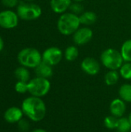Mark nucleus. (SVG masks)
Instances as JSON below:
<instances>
[{
    "label": "nucleus",
    "instance_id": "2",
    "mask_svg": "<svg viewBox=\"0 0 131 132\" xmlns=\"http://www.w3.org/2000/svg\"><path fill=\"white\" fill-rule=\"evenodd\" d=\"M79 15L72 12H64L61 14L57 21V29L64 36L73 35L80 26Z\"/></svg>",
    "mask_w": 131,
    "mask_h": 132
},
{
    "label": "nucleus",
    "instance_id": "11",
    "mask_svg": "<svg viewBox=\"0 0 131 132\" xmlns=\"http://www.w3.org/2000/svg\"><path fill=\"white\" fill-rule=\"evenodd\" d=\"M22 115H23L22 110L16 107H12L9 108L8 110H6L4 114V118L7 122L12 124V123L19 122L22 119Z\"/></svg>",
    "mask_w": 131,
    "mask_h": 132
},
{
    "label": "nucleus",
    "instance_id": "1",
    "mask_svg": "<svg viewBox=\"0 0 131 132\" xmlns=\"http://www.w3.org/2000/svg\"><path fill=\"white\" fill-rule=\"evenodd\" d=\"M22 110L30 120L33 121H42L46 115V108L40 97H29L25 99L22 104Z\"/></svg>",
    "mask_w": 131,
    "mask_h": 132
},
{
    "label": "nucleus",
    "instance_id": "19",
    "mask_svg": "<svg viewBox=\"0 0 131 132\" xmlns=\"http://www.w3.org/2000/svg\"><path fill=\"white\" fill-rule=\"evenodd\" d=\"M78 56H79V50H78L77 47L75 46H68L64 52L65 59L69 62L74 61L75 60L77 59Z\"/></svg>",
    "mask_w": 131,
    "mask_h": 132
},
{
    "label": "nucleus",
    "instance_id": "16",
    "mask_svg": "<svg viewBox=\"0 0 131 132\" xmlns=\"http://www.w3.org/2000/svg\"><path fill=\"white\" fill-rule=\"evenodd\" d=\"M120 52L124 62H131V39L126 40L122 44Z\"/></svg>",
    "mask_w": 131,
    "mask_h": 132
},
{
    "label": "nucleus",
    "instance_id": "25",
    "mask_svg": "<svg viewBox=\"0 0 131 132\" xmlns=\"http://www.w3.org/2000/svg\"><path fill=\"white\" fill-rule=\"evenodd\" d=\"M15 90L19 94H25L28 91V83L23 81H18L15 84Z\"/></svg>",
    "mask_w": 131,
    "mask_h": 132
},
{
    "label": "nucleus",
    "instance_id": "12",
    "mask_svg": "<svg viewBox=\"0 0 131 132\" xmlns=\"http://www.w3.org/2000/svg\"><path fill=\"white\" fill-rule=\"evenodd\" d=\"M110 111L112 115L122 118L126 111V104L122 99H114L110 105Z\"/></svg>",
    "mask_w": 131,
    "mask_h": 132
},
{
    "label": "nucleus",
    "instance_id": "26",
    "mask_svg": "<svg viewBox=\"0 0 131 132\" xmlns=\"http://www.w3.org/2000/svg\"><path fill=\"white\" fill-rule=\"evenodd\" d=\"M19 128L21 131H28V129L29 128V124L27 122L26 120H23V119H21L19 121Z\"/></svg>",
    "mask_w": 131,
    "mask_h": 132
},
{
    "label": "nucleus",
    "instance_id": "22",
    "mask_svg": "<svg viewBox=\"0 0 131 132\" xmlns=\"http://www.w3.org/2000/svg\"><path fill=\"white\" fill-rule=\"evenodd\" d=\"M120 75L125 80H131V62H125L120 68Z\"/></svg>",
    "mask_w": 131,
    "mask_h": 132
},
{
    "label": "nucleus",
    "instance_id": "20",
    "mask_svg": "<svg viewBox=\"0 0 131 132\" xmlns=\"http://www.w3.org/2000/svg\"><path fill=\"white\" fill-rule=\"evenodd\" d=\"M15 76L19 80V81H23L28 83L30 77V73L29 71L25 67H22L17 68L15 70Z\"/></svg>",
    "mask_w": 131,
    "mask_h": 132
},
{
    "label": "nucleus",
    "instance_id": "15",
    "mask_svg": "<svg viewBox=\"0 0 131 132\" xmlns=\"http://www.w3.org/2000/svg\"><path fill=\"white\" fill-rule=\"evenodd\" d=\"M80 24L84 25L86 26H91L97 22V16L95 12L92 11H86L83 12L81 15H79Z\"/></svg>",
    "mask_w": 131,
    "mask_h": 132
},
{
    "label": "nucleus",
    "instance_id": "31",
    "mask_svg": "<svg viewBox=\"0 0 131 132\" xmlns=\"http://www.w3.org/2000/svg\"><path fill=\"white\" fill-rule=\"evenodd\" d=\"M128 119H129V121H130V123H131V112H130V114H129V117H128Z\"/></svg>",
    "mask_w": 131,
    "mask_h": 132
},
{
    "label": "nucleus",
    "instance_id": "32",
    "mask_svg": "<svg viewBox=\"0 0 131 132\" xmlns=\"http://www.w3.org/2000/svg\"><path fill=\"white\" fill-rule=\"evenodd\" d=\"M27 1H32V0H27Z\"/></svg>",
    "mask_w": 131,
    "mask_h": 132
},
{
    "label": "nucleus",
    "instance_id": "27",
    "mask_svg": "<svg viewBox=\"0 0 131 132\" xmlns=\"http://www.w3.org/2000/svg\"><path fill=\"white\" fill-rule=\"evenodd\" d=\"M2 3L6 7L13 8L17 5L18 0H2Z\"/></svg>",
    "mask_w": 131,
    "mask_h": 132
},
{
    "label": "nucleus",
    "instance_id": "23",
    "mask_svg": "<svg viewBox=\"0 0 131 132\" xmlns=\"http://www.w3.org/2000/svg\"><path fill=\"white\" fill-rule=\"evenodd\" d=\"M119 123V118L110 115L104 119V125L108 129H117Z\"/></svg>",
    "mask_w": 131,
    "mask_h": 132
},
{
    "label": "nucleus",
    "instance_id": "8",
    "mask_svg": "<svg viewBox=\"0 0 131 132\" xmlns=\"http://www.w3.org/2000/svg\"><path fill=\"white\" fill-rule=\"evenodd\" d=\"M93 31L87 26L80 27L73 34V40L78 46H83L88 43L93 38Z\"/></svg>",
    "mask_w": 131,
    "mask_h": 132
},
{
    "label": "nucleus",
    "instance_id": "7",
    "mask_svg": "<svg viewBox=\"0 0 131 132\" xmlns=\"http://www.w3.org/2000/svg\"><path fill=\"white\" fill-rule=\"evenodd\" d=\"M63 59L62 50L56 46L47 48L42 54V60L50 66H55L60 63Z\"/></svg>",
    "mask_w": 131,
    "mask_h": 132
},
{
    "label": "nucleus",
    "instance_id": "29",
    "mask_svg": "<svg viewBox=\"0 0 131 132\" xmlns=\"http://www.w3.org/2000/svg\"><path fill=\"white\" fill-rule=\"evenodd\" d=\"M32 132H47L46 130H44V129H36V130H34Z\"/></svg>",
    "mask_w": 131,
    "mask_h": 132
},
{
    "label": "nucleus",
    "instance_id": "21",
    "mask_svg": "<svg viewBox=\"0 0 131 132\" xmlns=\"http://www.w3.org/2000/svg\"><path fill=\"white\" fill-rule=\"evenodd\" d=\"M117 130L118 132H130L131 123L128 118H120L119 119Z\"/></svg>",
    "mask_w": 131,
    "mask_h": 132
},
{
    "label": "nucleus",
    "instance_id": "17",
    "mask_svg": "<svg viewBox=\"0 0 131 132\" xmlns=\"http://www.w3.org/2000/svg\"><path fill=\"white\" fill-rule=\"evenodd\" d=\"M119 78H120V73L117 72V70H110L106 73L104 77V80L107 85L113 86L118 82Z\"/></svg>",
    "mask_w": 131,
    "mask_h": 132
},
{
    "label": "nucleus",
    "instance_id": "33",
    "mask_svg": "<svg viewBox=\"0 0 131 132\" xmlns=\"http://www.w3.org/2000/svg\"><path fill=\"white\" fill-rule=\"evenodd\" d=\"M130 132H131V131H130Z\"/></svg>",
    "mask_w": 131,
    "mask_h": 132
},
{
    "label": "nucleus",
    "instance_id": "5",
    "mask_svg": "<svg viewBox=\"0 0 131 132\" xmlns=\"http://www.w3.org/2000/svg\"><path fill=\"white\" fill-rule=\"evenodd\" d=\"M51 87L48 79L43 77H36L28 82V91L34 97H41L46 95Z\"/></svg>",
    "mask_w": 131,
    "mask_h": 132
},
{
    "label": "nucleus",
    "instance_id": "18",
    "mask_svg": "<svg viewBox=\"0 0 131 132\" xmlns=\"http://www.w3.org/2000/svg\"><path fill=\"white\" fill-rule=\"evenodd\" d=\"M120 99L125 102H131V85L129 84H123L119 90Z\"/></svg>",
    "mask_w": 131,
    "mask_h": 132
},
{
    "label": "nucleus",
    "instance_id": "24",
    "mask_svg": "<svg viewBox=\"0 0 131 132\" xmlns=\"http://www.w3.org/2000/svg\"><path fill=\"white\" fill-rule=\"evenodd\" d=\"M69 9L70 10V12L76 14L77 15H80L83 12V6L80 4V2H75L74 3H72Z\"/></svg>",
    "mask_w": 131,
    "mask_h": 132
},
{
    "label": "nucleus",
    "instance_id": "28",
    "mask_svg": "<svg viewBox=\"0 0 131 132\" xmlns=\"http://www.w3.org/2000/svg\"><path fill=\"white\" fill-rule=\"evenodd\" d=\"M3 47H4V42L2 37L0 36V52L3 50Z\"/></svg>",
    "mask_w": 131,
    "mask_h": 132
},
{
    "label": "nucleus",
    "instance_id": "6",
    "mask_svg": "<svg viewBox=\"0 0 131 132\" xmlns=\"http://www.w3.org/2000/svg\"><path fill=\"white\" fill-rule=\"evenodd\" d=\"M17 15L23 20H34L42 15V9L35 3H20L17 7Z\"/></svg>",
    "mask_w": 131,
    "mask_h": 132
},
{
    "label": "nucleus",
    "instance_id": "3",
    "mask_svg": "<svg viewBox=\"0 0 131 132\" xmlns=\"http://www.w3.org/2000/svg\"><path fill=\"white\" fill-rule=\"evenodd\" d=\"M100 61L110 70H120L124 62L120 52L113 48H108L101 53Z\"/></svg>",
    "mask_w": 131,
    "mask_h": 132
},
{
    "label": "nucleus",
    "instance_id": "10",
    "mask_svg": "<svg viewBox=\"0 0 131 132\" xmlns=\"http://www.w3.org/2000/svg\"><path fill=\"white\" fill-rule=\"evenodd\" d=\"M81 69L88 75H97L100 70L99 62L93 57H86L81 63Z\"/></svg>",
    "mask_w": 131,
    "mask_h": 132
},
{
    "label": "nucleus",
    "instance_id": "14",
    "mask_svg": "<svg viewBox=\"0 0 131 132\" xmlns=\"http://www.w3.org/2000/svg\"><path fill=\"white\" fill-rule=\"evenodd\" d=\"M35 72L37 77H43V78H49L53 74V70L52 68V66L47 64L46 63L42 62L35 68Z\"/></svg>",
    "mask_w": 131,
    "mask_h": 132
},
{
    "label": "nucleus",
    "instance_id": "4",
    "mask_svg": "<svg viewBox=\"0 0 131 132\" xmlns=\"http://www.w3.org/2000/svg\"><path fill=\"white\" fill-rule=\"evenodd\" d=\"M18 60L25 67L36 68L42 62V55L35 48H25L18 54Z\"/></svg>",
    "mask_w": 131,
    "mask_h": 132
},
{
    "label": "nucleus",
    "instance_id": "9",
    "mask_svg": "<svg viewBox=\"0 0 131 132\" xmlns=\"http://www.w3.org/2000/svg\"><path fill=\"white\" fill-rule=\"evenodd\" d=\"M19 22L18 15L11 10H5L0 12V26L4 29H12L17 26Z\"/></svg>",
    "mask_w": 131,
    "mask_h": 132
},
{
    "label": "nucleus",
    "instance_id": "13",
    "mask_svg": "<svg viewBox=\"0 0 131 132\" xmlns=\"http://www.w3.org/2000/svg\"><path fill=\"white\" fill-rule=\"evenodd\" d=\"M72 4V0H50V7L52 10L57 14L66 12Z\"/></svg>",
    "mask_w": 131,
    "mask_h": 132
},
{
    "label": "nucleus",
    "instance_id": "30",
    "mask_svg": "<svg viewBox=\"0 0 131 132\" xmlns=\"http://www.w3.org/2000/svg\"><path fill=\"white\" fill-rule=\"evenodd\" d=\"M73 1L76 2H83L85 0H73Z\"/></svg>",
    "mask_w": 131,
    "mask_h": 132
}]
</instances>
